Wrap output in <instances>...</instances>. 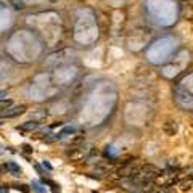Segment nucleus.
Masks as SVG:
<instances>
[{"instance_id": "obj_1", "label": "nucleus", "mask_w": 193, "mask_h": 193, "mask_svg": "<svg viewBox=\"0 0 193 193\" xmlns=\"http://www.w3.org/2000/svg\"><path fill=\"white\" fill-rule=\"evenodd\" d=\"M139 171H140V166H137L134 161H127V163H124L118 169V175L122 179H130V177L139 174Z\"/></svg>"}, {"instance_id": "obj_2", "label": "nucleus", "mask_w": 193, "mask_h": 193, "mask_svg": "<svg viewBox=\"0 0 193 193\" xmlns=\"http://www.w3.org/2000/svg\"><path fill=\"white\" fill-rule=\"evenodd\" d=\"M24 111H26V106H24V105H19V106H10V108H6V109H3V111H0V118H3V119L18 118V116H21Z\"/></svg>"}, {"instance_id": "obj_3", "label": "nucleus", "mask_w": 193, "mask_h": 193, "mask_svg": "<svg viewBox=\"0 0 193 193\" xmlns=\"http://www.w3.org/2000/svg\"><path fill=\"white\" fill-rule=\"evenodd\" d=\"M163 130H164V134L169 137H172V135H175L177 134V130H179V124H177V121H172V119H169L164 122V126H163Z\"/></svg>"}, {"instance_id": "obj_4", "label": "nucleus", "mask_w": 193, "mask_h": 193, "mask_svg": "<svg viewBox=\"0 0 193 193\" xmlns=\"http://www.w3.org/2000/svg\"><path fill=\"white\" fill-rule=\"evenodd\" d=\"M18 129L24 130V132H32V130L39 129V122H37V121H26L21 126H18Z\"/></svg>"}, {"instance_id": "obj_5", "label": "nucleus", "mask_w": 193, "mask_h": 193, "mask_svg": "<svg viewBox=\"0 0 193 193\" xmlns=\"http://www.w3.org/2000/svg\"><path fill=\"white\" fill-rule=\"evenodd\" d=\"M5 169H8V171L11 172L13 175H21V167H19L16 163H13V161L6 163V164H5Z\"/></svg>"}, {"instance_id": "obj_6", "label": "nucleus", "mask_w": 193, "mask_h": 193, "mask_svg": "<svg viewBox=\"0 0 193 193\" xmlns=\"http://www.w3.org/2000/svg\"><path fill=\"white\" fill-rule=\"evenodd\" d=\"M42 184L44 185H50V188H51V192H53V193H60L61 192L60 185L55 184V182H51V180H48V179H42Z\"/></svg>"}, {"instance_id": "obj_7", "label": "nucleus", "mask_w": 193, "mask_h": 193, "mask_svg": "<svg viewBox=\"0 0 193 193\" xmlns=\"http://www.w3.org/2000/svg\"><path fill=\"white\" fill-rule=\"evenodd\" d=\"M192 184H193V179H188V180H182V182H180V190H182V192L190 190V188H192Z\"/></svg>"}, {"instance_id": "obj_8", "label": "nucleus", "mask_w": 193, "mask_h": 193, "mask_svg": "<svg viewBox=\"0 0 193 193\" xmlns=\"http://www.w3.org/2000/svg\"><path fill=\"white\" fill-rule=\"evenodd\" d=\"M69 134H71V135H72V134H76V127H72V126L64 127V129L60 132V135H61V137H64V135H69Z\"/></svg>"}, {"instance_id": "obj_9", "label": "nucleus", "mask_w": 193, "mask_h": 193, "mask_svg": "<svg viewBox=\"0 0 193 193\" xmlns=\"http://www.w3.org/2000/svg\"><path fill=\"white\" fill-rule=\"evenodd\" d=\"M31 187H32V190L36 192V193H47L45 188H44L42 185L39 184V182H32V185H31Z\"/></svg>"}, {"instance_id": "obj_10", "label": "nucleus", "mask_w": 193, "mask_h": 193, "mask_svg": "<svg viewBox=\"0 0 193 193\" xmlns=\"http://www.w3.org/2000/svg\"><path fill=\"white\" fill-rule=\"evenodd\" d=\"M11 105H13L11 100H0V111H3V109L10 108Z\"/></svg>"}, {"instance_id": "obj_11", "label": "nucleus", "mask_w": 193, "mask_h": 193, "mask_svg": "<svg viewBox=\"0 0 193 193\" xmlns=\"http://www.w3.org/2000/svg\"><path fill=\"white\" fill-rule=\"evenodd\" d=\"M184 16H185L187 19H190V21L193 19V6H192V5H187V11L184 13Z\"/></svg>"}, {"instance_id": "obj_12", "label": "nucleus", "mask_w": 193, "mask_h": 193, "mask_svg": "<svg viewBox=\"0 0 193 193\" xmlns=\"http://www.w3.org/2000/svg\"><path fill=\"white\" fill-rule=\"evenodd\" d=\"M44 118H47V111H39V113L34 114V121H37V122H39L40 119H44Z\"/></svg>"}, {"instance_id": "obj_13", "label": "nucleus", "mask_w": 193, "mask_h": 193, "mask_svg": "<svg viewBox=\"0 0 193 193\" xmlns=\"http://www.w3.org/2000/svg\"><path fill=\"white\" fill-rule=\"evenodd\" d=\"M84 140H85V137L84 135H77V137H74V139H72V145H81L82 142H84Z\"/></svg>"}, {"instance_id": "obj_14", "label": "nucleus", "mask_w": 193, "mask_h": 193, "mask_svg": "<svg viewBox=\"0 0 193 193\" xmlns=\"http://www.w3.org/2000/svg\"><path fill=\"white\" fill-rule=\"evenodd\" d=\"M13 187H15L16 190H21L23 193H29V188H27L26 185H19V184H16V185H13Z\"/></svg>"}, {"instance_id": "obj_15", "label": "nucleus", "mask_w": 193, "mask_h": 193, "mask_svg": "<svg viewBox=\"0 0 193 193\" xmlns=\"http://www.w3.org/2000/svg\"><path fill=\"white\" fill-rule=\"evenodd\" d=\"M23 151H24V153H27V154H29V153H32V147H31V145H23Z\"/></svg>"}, {"instance_id": "obj_16", "label": "nucleus", "mask_w": 193, "mask_h": 193, "mask_svg": "<svg viewBox=\"0 0 193 193\" xmlns=\"http://www.w3.org/2000/svg\"><path fill=\"white\" fill-rule=\"evenodd\" d=\"M15 8L16 10H23L24 8V3L23 2H15Z\"/></svg>"}, {"instance_id": "obj_17", "label": "nucleus", "mask_w": 193, "mask_h": 193, "mask_svg": "<svg viewBox=\"0 0 193 193\" xmlns=\"http://www.w3.org/2000/svg\"><path fill=\"white\" fill-rule=\"evenodd\" d=\"M10 188L6 187V185H0V193H8Z\"/></svg>"}, {"instance_id": "obj_18", "label": "nucleus", "mask_w": 193, "mask_h": 193, "mask_svg": "<svg viewBox=\"0 0 193 193\" xmlns=\"http://www.w3.org/2000/svg\"><path fill=\"white\" fill-rule=\"evenodd\" d=\"M63 126V122H55V124H51L50 126V129H55V127H61Z\"/></svg>"}, {"instance_id": "obj_19", "label": "nucleus", "mask_w": 193, "mask_h": 193, "mask_svg": "<svg viewBox=\"0 0 193 193\" xmlns=\"http://www.w3.org/2000/svg\"><path fill=\"white\" fill-rule=\"evenodd\" d=\"M44 167H47L48 171H50V169H51V164H50V163H45V161H44Z\"/></svg>"}, {"instance_id": "obj_20", "label": "nucleus", "mask_w": 193, "mask_h": 193, "mask_svg": "<svg viewBox=\"0 0 193 193\" xmlns=\"http://www.w3.org/2000/svg\"><path fill=\"white\" fill-rule=\"evenodd\" d=\"M5 95H6V90H0V100H3Z\"/></svg>"}, {"instance_id": "obj_21", "label": "nucleus", "mask_w": 193, "mask_h": 193, "mask_svg": "<svg viewBox=\"0 0 193 193\" xmlns=\"http://www.w3.org/2000/svg\"><path fill=\"white\" fill-rule=\"evenodd\" d=\"M51 2H55V0H51Z\"/></svg>"}]
</instances>
